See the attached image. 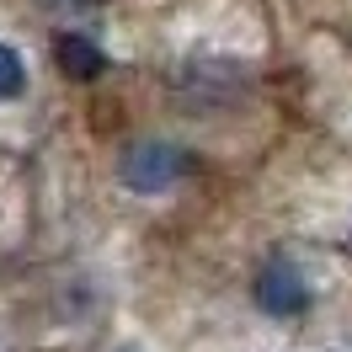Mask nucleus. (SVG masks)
<instances>
[{
  "label": "nucleus",
  "instance_id": "obj_1",
  "mask_svg": "<svg viewBox=\"0 0 352 352\" xmlns=\"http://www.w3.org/2000/svg\"><path fill=\"white\" fill-rule=\"evenodd\" d=\"M123 182H129L133 192H166L176 187L182 176L192 171V155L182 150V144H166V139H139L123 150Z\"/></svg>",
  "mask_w": 352,
  "mask_h": 352
},
{
  "label": "nucleus",
  "instance_id": "obj_2",
  "mask_svg": "<svg viewBox=\"0 0 352 352\" xmlns=\"http://www.w3.org/2000/svg\"><path fill=\"white\" fill-rule=\"evenodd\" d=\"M256 305H262L267 315H299V309L309 305L305 272L288 262V256H272V262L262 267V278H256Z\"/></svg>",
  "mask_w": 352,
  "mask_h": 352
},
{
  "label": "nucleus",
  "instance_id": "obj_3",
  "mask_svg": "<svg viewBox=\"0 0 352 352\" xmlns=\"http://www.w3.org/2000/svg\"><path fill=\"white\" fill-rule=\"evenodd\" d=\"M54 54H59V69H65L69 80H91V75H102V69H107L102 48L91 43V38H75V32H65V38L54 43Z\"/></svg>",
  "mask_w": 352,
  "mask_h": 352
},
{
  "label": "nucleus",
  "instance_id": "obj_4",
  "mask_svg": "<svg viewBox=\"0 0 352 352\" xmlns=\"http://www.w3.org/2000/svg\"><path fill=\"white\" fill-rule=\"evenodd\" d=\"M22 86H27V69H22V59H16V48L0 43V102L22 96Z\"/></svg>",
  "mask_w": 352,
  "mask_h": 352
}]
</instances>
